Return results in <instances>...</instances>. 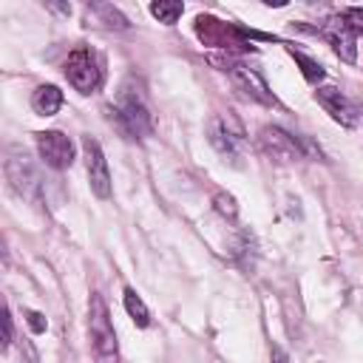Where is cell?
Returning <instances> with one entry per match:
<instances>
[{"label": "cell", "mask_w": 363, "mask_h": 363, "mask_svg": "<svg viewBox=\"0 0 363 363\" xmlns=\"http://www.w3.org/2000/svg\"><path fill=\"white\" fill-rule=\"evenodd\" d=\"M113 125L128 136V139H145L153 130V116L150 105L145 96V88L136 79H125L116 91L113 105H108Z\"/></svg>", "instance_id": "1"}, {"label": "cell", "mask_w": 363, "mask_h": 363, "mask_svg": "<svg viewBox=\"0 0 363 363\" xmlns=\"http://www.w3.org/2000/svg\"><path fill=\"white\" fill-rule=\"evenodd\" d=\"M88 343L96 363H119V340L108 315V303L99 292H91L88 301Z\"/></svg>", "instance_id": "2"}, {"label": "cell", "mask_w": 363, "mask_h": 363, "mask_svg": "<svg viewBox=\"0 0 363 363\" xmlns=\"http://www.w3.org/2000/svg\"><path fill=\"white\" fill-rule=\"evenodd\" d=\"M3 176L9 190L31 204L43 201V182H40V170L37 164L23 153V150H9V156L3 159Z\"/></svg>", "instance_id": "3"}, {"label": "cell", "mask_w": 363, "mask_h": 363, "mask_svg": "<svg viewBox=\"0 0 363 363\" xmlns=\"http://www.w3.org/2000/svg\"><path fill=\"white\" fill-rule=\"evenodd\" d=\"M207 142L213 145V150L224 162L241 167V159L247 150V136H244V128L238 125L235 116H230V113L227 116H221V113L210 116L207 119Z\"/></svg>", "instance_id": "4"}, {"label": "cell", "mask_w": 363, "mask_h": 363, "mask_svg": "<svg viewBox=\"0 0 363 363\" xmlns=\"http://www.w3.org/2000/svg\"><path fill=\"white\" fill-rule=\"evenodd\" d=\"M213 65H218L247 96H252V99H258V102H264V105H275V96H272L267 79H264L252 65H247L241 57H235V54L213 57Z\"/></svg>", "instance_id": "5"}, {"label": "cell", "mask_w": 363, "mask_h": 363, "mask_svg": "<svg viewBox=\"0 0 363 363\" xmlns=\"http://www.w3.org/2000/svg\"><path fill=\"white\" fill-rule=\"evenodd\" d=\"M258 147L267 159L278 162V164H292L298 159H306V147H303V139L286 133L284 128L278 125H264L258 130Z\"/></svg>", "instance_id": "6"}, {"label": "cell", "mask_w": 363, "mask_h": 363, "mask_svg": "<svg viewBox=\"0 0 363 363\" xmlns=\"http://www.w3.org/2000/svg\"><path fill=\"white\" fill-rule=\"evenodd\" d=\"M196 34L204 45H218V48H238V51H252V45H247L250 40V31L247 28H238L233 23H221L210 14H199L196 17Z\"/></svg>", "instance_id": "7"}, {"label": "cell", "mask_w": 363, "mask_h": 363, "mask_svg": "<svg viewBox=\"0 0 363 363\" xmlns=\"http://www.w3.org/2000/svg\"><path fill=\"white\" fill-rule=\"evenodd\" d=\"M65 77L68 82L79 91V94H91L99 88L102 82V65H99V57L91 51V48H74L65 60Z\"/></svg>", "instance_id": "8"}, {"label": "cell", "mask_w": 363, "mask_h": 363, "mask_svg": "<svg viewBox=\"0 0 363 363\" xmlns=\"http://www.w3.org/2000/svg\"><path fill=\"white\" fill-rule=\"evenodd\" d=\"M315 99H318V105H320L337 125L354 128V125L360 122V108H357L346 94H340V88H335V85H320V88L315 91Z\"/></svg>", "instance_id": "9"}, {"label": "cell", "mask_w": 363, "mask_h": 363, "mask_svg": "<svg viewBox=\"0 0 363 363\" xmlns=\"http://www.w3.org/2000/svg\"><path fill=\"white\" fill-rule=\"evenodd\" d=\"M37 150H40V159L51 170H65L74 162V142L60 130H40L37 133Z\"/></svg>", "instance_id": "10"}, {"label": "cell", "mask_w": 363, "mask_h": 363, "mask_svg": "<svg viewBox=\"0 0 363 363\" xmlns=\"http://www.w3.org/2000/svg\"><path fill=\"white\" fill-rule=\"evenodd\" d=\"M82 150H85V167H88V184L94 190V196L108 199L111 196V170H108V159L99 147V142L94 136L82 139Z\"/></svg>", "instance_id": "11"}, {"label": "cell", "mask_w": 363, "mask_h": 363, "mask_svg": "<svg viewBox=\"0 0 363 363\" xmlns=\"http://www.w3.org/2000/svg\"><path fill=\"white\" fill-rule=\"evenodd\" d=\"M312 34H320L323 40H329V45L335 48V54L343 60V62H354L357 60V45H354V37L349 34V28L340 23V17H332L326 26L320 28H309Z\"/></svg>", "instance_id": "12"}, {"label": "cell", "mask_w": 363, "mask_h": 363, "mask_svg": "<svg viewBox=\"0 0 363 363\" xmlns=\"http://www.w3.org/2000/svg\"><path fill=\"white\" fill-rule=\"evenodd\" d=\"M82 17H85V26H96V28H105V31H125V28H130L128 17L113 3H88Z\"/></svg>", "instance_id": "13"}, {"label": "cell", "mask_w": 363, "mask_h": 363, "mask_svg": "<svg viewBox=\"0 0 363 363\" xmlns=\"http://www.w3.org/2000/svg\"><path fill=\"white\" fill-rule=\"evenodd\" d=\"M31 108L34 113L40 116H54L60 108H62V91L57 85H40L34 94H31Z\"/></svg>", "instance_id": "14"}, {"label": "cell", "mask_w": 363, "mask_h": 363, "mask_svg": "<svg viewBox=\"0 0 363 363\" xmlns=\"http://www.w3.org/2000/svg\"><path fill=\"white\" fill-rule=\"evenodd\" d=\"M122 301H125V312L133 318V323L139 326V329H147L150 326V309L145 306V301L136 295V289H125V295H122Z\"/></svg>", "instance_id": "15"}, {"label": "cell", "mask_w": 363, "mask_h": 363, "mask_svg": "<svg viewBox=\"0 0 363 363\" xmlns=\"http://www.w3.org/2000/svg\"><path fill=\"white\" fill-rule=\"evenodd\" d=\"M286 51H289V57L301 65V74L306 77V82H312V85H318L323 77H326V71H323V65L318 62V60H312V57H306L303 51H298V48H292V45H286Z\"/></svg>", "instance_id": "16"}, {"label": "cell", "mask_w": 363, "mask_h": 363, "mask_svg": "<svg viewBox=\"0 0 363 363\" xmlns=\"http://www.w3.org/2000/svg\"><path fill=\"white\" fill-rule=\"evenodd\" d=\"M182 11H184V3H179V0H159V3H150V14H153L159 23H164V26H173V23L182 17Z\"/></svg>", "instance_id": "17"}, {"label": "cell", "mask_w": 363, "mask_h": 363, "mask_svg": "<svg viewBox=\"0 0 363 363\" xmlns=\"http://www.w3.org/2000/svg\"><path fill=\"white\" fill-rule=\"evenodd\" d=\"M213 207H216V213L221 216V218H227V221H235V216H238V204H235V199L230 196V193H216L213 196Z\"/></svg>", "instance_id": "18"}, {"label": "cell", "mask_w": 363, "mask_h": 363, "mask_svg": "<svg viewBox=\"0 0 363 363\" xmlns=\"http://www.w3.org/2000/svg\"><path fill=\"white\" fill-rule=\"evenodd\" d=\"M337 17H340V23L349 28L352 37H360V34H363V9L349 6V9H343Z\"/></svg>", "instance_id": "19"}, {"label": "cell", "mask_w": 363, "mask_h": 363, "mask_svg": "<svg viewBox=\"0 0 363 363\" xmlns=\"http://www.w3.org/2000/svg\"><path fill=\"white\" fill-rule=\"evenodd\" d=\"M26 320H28L31 332H45V326H48L45 315L43 312H34V309H26Z\"/></svg>", "instance_id": "20"}, {"label": "cell", "mask_w": 363, "mask_h": 363, "mask_svg": "<svg viewBox=\"0 0 363 363\" xmlns=\"http://www.w3.org/2000/svg\"><path fill=\"white\" fill-rule=\"evenodd\" d=\"M11 340H14V323H11L9 306H3V349H9Z\"/></svg>", "instance_id": "21"}, {"label": "cell", "mask_w": 363, "mask_h": 363, "mask_svg": "<svg viewBox=\"0 0 363 363\" xmlns=\"http://www.w3.org/2000/svg\"><path fill=\"white\" fill-rule=\"evenodd\" d=\"M20 352H23V363H40V354L28 337H20Z\"/></svg>", "instance_id": "22"}, {"label": "cell", "mask_w": 363, "mask_h": 363, "mask_svg": "<svg viewBox=\"0 0 363 363\" xmlns=\"http://www.w3.org/2000/svg\"><path fill=\"white\" fill-rule=\"evenodd\" d=\"M269 363H289V357H286V352H284L281 346H272V352H269Z\"/></svg>", "instance_id": "23"}, {"label": "cell", "mask_w": 363, "mask_h": 363, "mask_svg": "<svg viewBox=\"0 0 363 363\" xmlns=\"http://www.w3.org/2000/svg\"><path fill=\"white\" fill-rule=\"evenodd\" d=\"M360 113H363V105H360Z\"/></svg>", "instance_id": "24"}]
</instances>
